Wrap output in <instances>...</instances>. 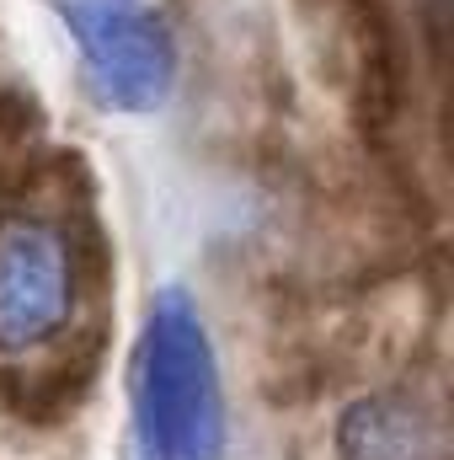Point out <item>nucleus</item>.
<instances>
[{
	"label": "nucleus",
	"instance_id": "f257e3e1",
	"mask_svg": "<svg viewBox=\"0 0 454 460\" xmlns=\"http://www.w3.org/2000/svg\"><path fill=\"white\" fill-rule=\"evenodd\" d=\"M128 418L139 460H220L230 439L220 353L188 289L166 284L128 364Z\"/></svg>",
	"mask_w": 454,
	"mask_h": 460
},
{
	"label": "nucleus",
	"instance_id": "f03ea898",
	"mask_svg": "<svg viewBox=\"0 0 454 460\" xmlns=\"http://www.w3.org/2000/svg\"><path fill=\"white\" fill-rule=\"evenodd\" d=\"M108 113H155L177 92V32L150 0H48Z\"/></svg>",
	"mask_w": 454,
	"mask_h": 460
},
{
	"label": "nucleus",
	"instance_id": "7ed1b4c3",
	"mask_svg": "<svg viewBox=\"0 0 454 460\" xmlns=\"http://www.w3.org/2000/svg\"><path fill=\"white\" fill-rule=\"evenodd\" d=\"M75 316V252L43 215L0 220V358L59 343Z\"/></svg>",
	"mask_w": 454,
	"mask_h": 460
},
{
	"label": "nucleus",
	"instance_id": "20e7f679",
	"mask_svg": "<svg viewBox=\"0 0 454 460\" xmlns=\"http://www.w3.org/2000/svg\"><path fill=\"white\" fill-rule=\"evenodd\" d=\"M337 460H433V423L406 396H363L337 423Z\"/></svg>",
	"mask_w": 454,
	"mask_h": 460
}]
</instances>
